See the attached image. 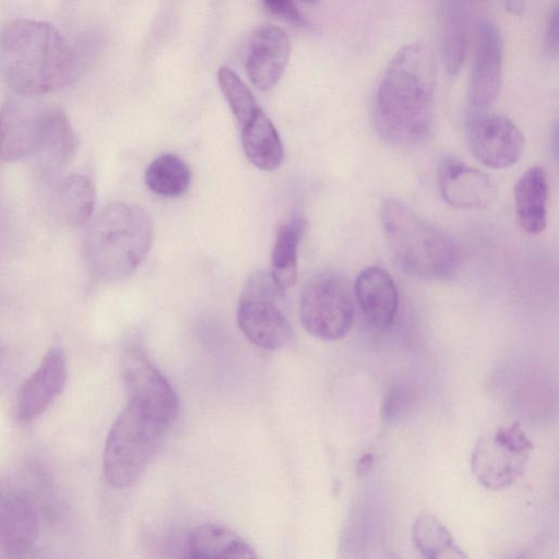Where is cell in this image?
Here are the masks:
<instances>
[{"label": "cell", "instance_id": "obj_26", "mask_svg": "<svg viewBox=\"0 0 559 559\" xmlns=\"http://www.w3.org/2000/svg\"><path fill=\"white\" fill-rule=\"evenodd\" d=\"M412 538L425 558H465L448 528L432 514L421 513L415 519Z\"/></svg>", "mask_w": 559, "mask_h": 559}, {"label": "cell", "instance_id": "obj_10", "mask_svg": "<svg viewBox=\"0 0 559 559\" xmlns=\"http://www.w3.org/2000/svg\"><path fill=\"white\" fill-rule=\"evenodd\" d=\"M474 157L484 166L503 169L516 164L524 151V135L508 117L473 109L466 124Z\"/></svg>", "mask_w": 559, "mask_h": 559}, {"label": "cell", "instance_id": "obj_3", "mask_svg": "<svg viewBox=\"0 0 559 559\" xmlns=\"http://www.w3.org/2000/svg\"><path fill=\"white\" fill-rule=\"evenodd\" d=\"M153 239L150 214L138 205L115 201L91 223L84 252L92 274L103 282L122 281L145 259Z\"/></svg>", "mask_w": 559, "mask_h": 559}, {"label": "cell", "instance_id": "obj_12", "mask_svg": "<svg viewBox=\"0 0 559 559\" xmlns=\"http://www.w3.org/2000/svg\"><path fill=\"white\" fill-rule=\"evenodd\" d=\"M67 378L66 354L59 347L50 348L19 391L15 408L17 421L31 424L38 419L61 394Z\"/></svg>", "mask_w": 559, "mask_h": 559}, {"label": "cell", "instance_id": "obj_31", "mask_svg": "<svg viewBox=\"0 0 559 559\" xmlns=\"http://www.w3.org/2000/svg\"><path fill=\"white\" fill-rule=\"evenodd\" d=\"M373 466L372 454L362 455L356 464L355 471L358 476H366Z\"/></svg>", "mask_w": 559, "mask_h": 559}, {"label": "cell", "instance_id": "obj_7", "mask_svg": "<svg viewBox=\"0 0 559 559\" xmlns=\"http://www.w3.org/2000/svg\"><path fill=\"white\" fill-rule=\"evenodd\" d=\"M299 314L309 334L324 341L344 337L355 316L347 280L335 272H324L312 277L302 289Z\"/></svg>", "mask_w": 559, "mask_h": 559}, {"label": "cell", "instance_id": "obj_19", "mask_svg": "<svg viewBox=\"0 0 559 559\" xmlns=\"http://www.w3.org/2000/svg\"><path fill=\"white\" fill-rule=\"evenodd\" d=\"M469 15L462 0H443L439 14V46L443 66L455 75L465 59Z\"/></svg>", "mask_w": 559, "mask_h": 559}, {"label": "cell", "instance_id": "obj_15", "mask_svg": "<svg viewBox=\"0 0 559 559\" xmlns=\"http://www.w3.org/2000/svg\"><path fill=\"white\" fill-rule=\"evenodd\" d=\"M78 138L67 114L55 106H40L35 146L32 156L36 158L46 175L62 169L73 157Z\"/></svg>", "mask_w": 559, "mask_h": 559}, {"label": "cell", "instance_id": "obj_33", "mask_svg": "<svg viewBox=\"0 0 559 559\" xmlns=\"http://www.w3.org/2000/svg\"><path fill=\"white\" fill-rule=\"evenodd\" d=\"M302 1H305L306 3H309V4H313V3L318 2V0H302Z\"/></svg>", "mask_w": 559, "mask_h": 559}, {"label": "cell", "instance_id": "obj_18", "mask_svg": "<svg viewBox=\"0 0 559 559\" xmlns=\"http://www.w3.org/2000/svg\"><path fill=\"white\" fill-rule=\"evenodd\" d=\"M354 289L367 319L377 328H389L399 308L397 288L390 274L378 266L366 267L358 274Z\"/></svg>", "mask_w": 559, "mask_h": 559}, {"label": "cell", "instance_id": "obj_27", "mask_svg": "<svg viewBox=\"0 0 559 559\" xmlns=\"http://www.w3.org/2000/svg\"><path fill=\"white\" fill-rule=\"evenodd\" d=\"M219 88L241 128L259 110L257 102L246 83L228 67L217 71Z\"/></svg>", "mask_w": 559, "mask_h": 559}, {"label": "cell", "instance_id": "obj_14", "mask_svg": "<svg viewBox=\"0 0 559 559\" xmlns=\"http://www.w3.org/2000/svg\"><path fill=\"white\" fill-rule=\"evenodd\" d=\"M39 520L23 495L0 488V559L26 556L39 538Z\"/></svg>", "mask_w": 559, "mask_h": 559}, {"label": "cell", "instance_id": "obj_17", "mask_svg": "<svg viewBox=\"0 0 559 559\" xmlns=\"http://www.w3.org/2000/svg\"><path fill=\"white\" fill-rule=\"evenodd\" d=\"M31 98L9 99L0 110V159L14 162L33 154L41 105Z\"/></svg>", "mask_w": 559, "mask_h": 559}, {"label": "cell", "instance_id": "obj_5", "mask_svg": "<svg viewBox=\"0 0 559 559\" xmlns=\"http://www.w3.org/2000/svg\"><path fill=\"white\" fill-rule=\"evenodd\" d=\"M167 429L129 402L106 438L103 473L107 483L116 489L133 485L158 450Z\"/></svg>", "mask_w": 559, "mask_h": 559}, {"label": "cell", "instance_id": "obj_22", "mask_svg": "<svg viewBox=\"0 0 559 559\" xmlns=\"http://www.w3.org/2000/svg\"><path fill=\"white\" fill-rule=\"evenodd\" d=\"M189 557L197 559L257 558L254 549L237 533L218 524H203L191 531L188 537Z\"/></svg>", "mask_w": 559, "mask_h": 559}, {"label": "cell", "instance_id": "obj_13", "mask_svg": "<svg viewBox=\"0 0 559 559\" xmlns=\"http://www.w3.org/2000/svg\"><path fill=\"white\" fill-rule=\"evenodd\" d=\"M437 183L443 200L460 210H484L496 199V186L489 176L455 157L441 160Z\"/></svg>", "mask_w": 559, "mask_h": 559}, {"label": "cell", "instance_id": "obj_9", "mask_svg": "<svg viewBox=\"0 0 559 559\" xmlns=\"http://www.w3.org/2000/svg\"><path fill=\"white\" fill-rule=\"evenodd\" d=\"M121 373L129 402L169 427L178 414V397L145 354L134 347L126 349L121 357Z\"/></svg>", "mask_w": 559, "mask_h": 559}, {"label": "cell", "instance_id": "obj_20", "mask_svg": "<svg viewBox=\"0 0 559 559\" xmlns=\"http://www.w3.org/2000/svg\"><path fill=\"white\" fill-rule=\"evenodd\" d=\"M548 182L542 167L527 169L514 187V204L521 228L531 235L542 233L547 224Z\"/></svg>", "mask_w": 559, "mask_h": 559}, {"label": "cell", "instance_id": "obj_32", "mask_svg": "<svg viewBox=\"0 0 559 559\" xmlns=\"http://www.w3.org/2000/svg\"><path fill=\"white\" fill-rule=\"evenodd\" d=\"M506 8L513 14H520L524 9V0H506Z\"/></svg>", "mask_w": 559, "mask_h": 559}, {"label": "cell", "instance_id": "obj_2", "mask_svg": "<svg viewBox=\"0 0 559 559\" xmlns=\"http://www.w3.org/2000/svg\"><path fill=\"white\" fill-rule=\"evenodd\" d=\"M78 64L76 51L46 22L19 19L0 33V75L19 96L63 88L76 76Z\"/></svg>", "mask_w": 559, "mask_h": 559}, {"label": "cell", "instance_id": "obj_4", "mask_svg": "<svg viewBox=\"0 0 559 559\" xmlns=\"http://www.w3.org/2000/svg\"><path fill=\"white\" fill-rule=\"evenodd\" d=\"M380 223L395 262L408 274L437 281L457 272L461 252L453 238L403 202L385 199Z\"/></svg>", "mask_w": 559, "mask_h": 559}, {"label": "cell", "instance_id": "obj_11", "mask_svg": "<svg viewBox=\"0 0 559 559\" xmlns=\"http://www.w3.org/2000/svg\"><path fill=\"white\" fill-rule=\"evenodd\" d=\"M503 43L498 26L483 20L477 27L476 46L468 86L473 109L485 110L499 95L502 83Z\"/></svg>", "mask_w": 559, "mask_h": 559}, {"label": "cell", "instance_id": "obj_30", "mask_svg": "<svg viewBox=\"0 0 559 559\" xmlns=\"http://www.w3.org/2000/svg\"><path fill=\"white\" fill-rule=\"evenodd\" d=\"M546 44L550 51L556 52L558 48V9L555 5L549 14L547 32H546Z\"/></svg>", "mask_w": 559, "mask_h": 559}, {"label": "cell", "instance_id": "obj_24", "mask_svg": "<svg viewBox=\"0 0 559 559\" xmlns=\"http://www.w3.org/2000/svg\"><path fill=\"white\" fill-rule=\"evenodd\" d=\"M305 229V218L297 215L285 221L277 228L270 274L283 292L293 287L297 281L298 247Z\"/></svg>", "mask_w": 559, "mask_h": 559}, {"label": "cell", "instance_id": "obj_21", "mask_svg": "<svg viewBox=\"0 0 559 559\" xmlns=\"http://www.w3.org/2000/svg\"><path fill=\"white\" fill-rule=\"evenodd\" d=\"M95 202L94 183L82 174L64 176L56 186L52 199L57 217L72 228L82 227L91 221Z\"/></svg>", "mask_w": 559, "mask_h": 559}, {"label": "cell", "instance_id": "obj_8", "mask_svg": "<svg viewBox=\"0 0 559 559\" xmlns=\"http://www.w3.org/2000/svg\"><path fill=\"white\" fill-rule=\"evenodd\" d=\"M532 448L518 424L500 428L478 441L472 454V471L484 487L504 489L522 475Z\"/></svg>", "mask_w": 559, "mask_h": 559}, {"label": "cell", "instance_id": "obj_16", "mask_svg": "<svg viewBox=\"0 0 559 559\" xmlns=\"http://www.w3.org/2000/svg\"><path fill=\"white\" fill-rule=\"evenodd\" d=\"M290 49V39L283 28L274 25L257 28L246 57V71L251 83L262 91L273 87L285 71Z\"/></svg>", "mask_w": 559, "mask_h": 559}, {"label": "cell", "instance_id": "obj_6", "mask_svg": "<svg viewBox=\"0 0 559 559\" xmlns=\"http://www.w3.org/2000/svg\"><path fill=\"white\" fill-rule=\"evenodd\" d=\"M284 293L265 271H255L245 284L237 322L243 335L260 348L280 349L293 338L292 325L278 306Z\"/></svg>", "mask_w": 559, "mask_h": 559}, {"label": "cell", "instance_id": "obj_28", "mask_svg": "<svg viewBox=\"0 0 559 559\" xmlns=\"http://www.w3.org/2000/svg\"><path fill=\"white\" fill-rule=\"evenodd\" d=\"M274 15L297 27H308L309 23L299 12L293 0H261Z\"/></svg>", "mask_w": 559, "mask_h": 559}, {"label": "cell", "instance_id": "obj_25", "mask_svg": "<svg viewBox=\"0 0 559 559\" xmlns=\"http://www.w3.org/2000/svg\"><path fill=\"white\" fill-rule=\"evenodd\" d=\"M144 180L153 193L175 198L188 190L191 171L181 157L165 153L151 162L145 170Z\"/></svg>", "mask_w": 559, "mask_h": 559}, {"label": "cell", "instance_id": "obj_29", "mask_svg": "<svg viewBox=\"0 0 559 559\" xmlns=\"http://www.w3.org/2000/svg\"><path fill=\"white\" fill-rule=\"evenodd\" d=\"M405 400L406 399L402 389H392L383 404V419H385V421H393L394 419H396L401 415L402 409L404 408Z\"/></svg>", "mask_w": 559, "mask_h": 559}, {"label": "cell", "instance_id": "obj_1", "mask_svg": "<svg viewBox=\"0 0 559 559\" xmlns=\"http://www.w3.org/2000/svg\"><path fill=\"white\" fill-rule=\"evenodd\" d=\"M437 66L431 49L421 43L402 47L388 64L377 88L373 120L380 138L409 147L431 132Z\"/></svg>", "mask_w": 559, "mask_h": 559}, {"label": "cell", "instance_id": "obj_23", "mask_svg": "<svg viewBox=\"0 0 559 559\" xmlns=\"http://www.w3.org/2000/svg\"><path fill=\"white\" fill-rule=\"evenodd\" d=\"M241 143L248 160L261 170H274L283 160L278 132L261 109L241 128Z\"/></svg>", "mask_w": 559, "mask_h": 559}]
</instances>
